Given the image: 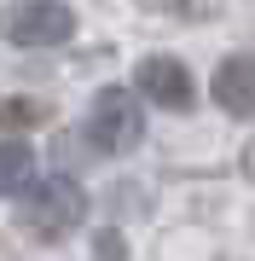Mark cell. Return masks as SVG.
<instances>
[{
    "mask_svg": "<svg viewBox=\"0 0 255 261\" xmlns=\"http://www.w3.org/2000/svg\"><path fill=\"white\" fill-rule=\"evenodd\" d=\"M209 93H215V105L226 116H255V58L249 53H232L226 64L215 70V82H209Z\"/></svg>",
    "mask_w": 255,
    "mask_h": 261,
    "instance_id": "cell-5",
    "label": "cell"
},
{
    "mask_svg": "<svg viewBox=\"0 0 255 261\" xmlns=\"http://www.w3.org/2000/svg\"><path fill=\"white\" fill-rule=\"evenodd\" d=\"M29 174H35V151L29 145H0V197H12V192H23L29 186Z\"/></svg>",
    "mask_w": 255,
    "mask_h": 261,
    "instance_id": "cell-6",
    "label": "cell"
},
{
    "mask_svg": "<svg viewBox=\"0 0 255 261\" xmlns=\"http://www.w3.org/2000/svg\"><path fill=\"white\" fill-rule=\"evenodd\" d=\"M87 140L99 151H133L145 140V116H139V99L128 87H104L87 111Z\"/></svg>",
    "mask_w": 255,
    "mask_h": 261,
    "instance_id": "cell-3",
    "label": "cell"
},
{
    "mask_svg": "<svg viewBox=\"0 0 255 261\" xmlns=\"http://www.w3.org/2000/svg\"><path fill=\"white\" fill-rule=\"evenodd\" d=\"M41 122H47V105L41 99H6L0 105V134H29V128H41Z\"/></svg>",
    "mask_w": 255,
    "mask_h": 261,
    "instance_id": "cell-7",
    "label": "cell"
},
{
    "mask_svg": "<svg viewBox=\"0 0 255 261\" xmlns=\"http://www.w3.org/2000/svg\"><path fill=\"white\" fill-rule=\"evenodd\" d=\"M93 261H128V244L116 238V232H99L93 238Z\"/></svg>",
    "mask_w": 255,
    "mask_h": 261,
    "instance_id": "cell-8",
    "label": "cell"
},
{
    "mask_svg": "<svg viewBox=\"0 0 255 261\" xmlns=\"http://www.w3.org/2000/svg\"><path fill=\"white\" fill-rule=\"evenodd\" d=\"M23 192L29 197H23V209H18V226L35 232V238H47V244H58L70 226L87 221V192L76 186V180H64V174L41 180V186H23Z\"/></svg>",
    "mask_w": 255,
    "mask_h": 261,
    "instance_id": "cell-1",
    "label": "cell"
},
{
    "mask_svg": "<svg viewBox=\"0 0 255 261\" xmlns=\"http://www.w3.org/2000/svg\"><path fill=\"white\" fill-rule=\"evenodd\" d=\"M133 82H139V93L151 105H162V111H191V105H197V87H191L186 64H174V58H145Z\"/></svg>",
    "mask_w": 255,
    "mask_h": 261,
    "instance_id": "cell-4",
    "label": "cell"
},
{
    "mask_svg": "<svg viewBox=\"0 0 255 261\" xmlns=\"http://www.w3.org/2000/svg\"><path fill=\"white\" fill-rule=\"evenodd\" d=\"M244 168H249V174H255V145H249V157H244Z\"/></svg>",
    "mask_w": 255,
    "mask_h": 261,
    "instance_id": "cell-9",
    "label": "cell"
},
{
    "mask_svg": "<svg viewBox=\"0 0 255 261\" xmlns=\"http://www.w3.org/2000/svg\"><path fill=\"white\" fill-rule=\"evenodd\" d=\"M0 35L12 47H58L76 35V12L64 0H6L0 6Z\"/></svg>",
    "mask_w": 255,
    "mask_h": 261,
    "instance_id": "cell-2",
    "label": "cell"
}]
</instances>
